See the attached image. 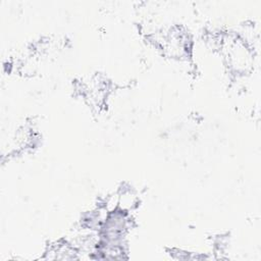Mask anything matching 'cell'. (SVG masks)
<instances>
[{
  "mask_svg": "<svg viewBox=\"0 0 261 261\" xmlns=\"http://www.w3.org/2000/svg\"><path fill=\"white\" fill-rule=\"evenodd\" d=\"M226 49V59L228 65L236 72H245L253 64V54L251 49L243 40H231L224 45Z\"/></svg>",
  "mask_w": 261,
  "mask_h": 261,
  "instance_id": "1",
  "label": "cell"
},
{
  "mask_svg": "<svg viewBox=\"0 0 261 261\" xmlns=\"http://www.w3.org/2000/svg\"><path fill=\"white\" fill-rule=\"evenodd\" d=\"M118 194V207L117 210L127 213L129 212L138 202L137 195L130 189H123Z\"/></svg>",
  "mask_w": 261,
  "mask_h": 261,
  "instance_id": "2",
  "label": "cell"
}]
</instances>
